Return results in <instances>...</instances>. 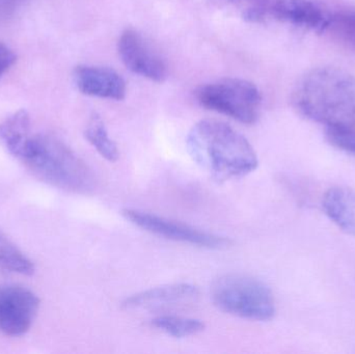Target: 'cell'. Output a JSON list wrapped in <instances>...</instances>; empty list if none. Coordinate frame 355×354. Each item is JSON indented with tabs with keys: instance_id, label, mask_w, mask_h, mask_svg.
<instances>
[{
	"instance_id": "6da1fadb",
	"label": "cell",
	"mask_w": 355,
	"mask_h": 354,
	"mask_svg": "<svg viewBox=\"0 0 355 354\" xmlns=\"http://www.w3.org/2000/svg\"><path fill=\"white\" fill-rule=\"evenodd\" d=\"M292 105L327 128L355 126V76L336 67L313 69L298 81Z\"/></svg>"
},
{
	"instance_id": "7a4b0ae2",
	"label": "cell",
	"mask_w": 355,
	"mask_h": 354,
	"mask_svg": "<svg viewBox=\"0 0 355 354\" xmlns=\"http://www.w3.org/2000/svg\"><path fill=\"white\" fill-rule=\"evenodd\" d=\"M186 143L193 161L217 182L241 178L259 166L258 155L250 141L220 121L196 123Z\"/></svg>"
},
{
	"instance_id": "3957f363",
	"label": "cell",
	"mask_w": 355,
	"mask_h": 354,
	"mask_svg": "<svg viewBox=\"0 0 355 354\" xmlns=\"http://www.w3.org/2000/svg\"><path fill=\"white\" fill-rule=\"evenodd\" d=\"M16 158L40 180L62 191L89 195L97 186L93 170L55 137H29Z\"/></svg>"
},
{
	"instance_id": "277c9868",
	"label": "cell",
	"mask_w": 355,
	"mask_h": 354,
	"mask_svg": "<svg viewBox=\"0 0 355 354\" xmlns=\"http://www.w3.org/2000/svg\"><path fill=\"white\" fill-rule=\"evenodd\" d=\"M211 299L217 309L229 315L254 321H268L275 314L270 289L244 274H225L213 283Z\"/></svg>"
},
{
	"instance_id": "5b68a950",
	"label": "cell",
	"mask_w": 355,
	"mask_h": 354,
	"mask_svg": "<svg viewBox=\"0 0 355 354\" xmlns=\"http://www.w3.org/2000/svg\"><path fill=\"white\" fill-rule=\"evenodd\" d=\"M202 107L230 116L242 124H254L260 116L262 96L258 87L241 78H223L202 85L196 93Z\"/></svg>"
},
{
	"instance_id": "8992f818",
	"label": "cell",
	"mask_w": 355,
	"mask_h": 354,
	"mask_svg": "<svg viewBox=\"0 0 355 354\" xmlns=\"http://www.w3.org/2000/svg\"><path fill=\"white\" fill-rule=\"evenodd\" d=\"M122 214L135 226L170 240L211 249H223L231 245V241L225 237L211 234L188 224L174 222L141 210L125 209L123 210Z\"/></svg>"
},
{
	"instance_id": "52a82bcc",
	"label": "cell",
	"mask_w": 355,
	"mask_h": 354,
	"mask_svg": "<svg viewBox=\"0 0 355 354\" xmlns=\"http://www.w3.org/2000/svg\"><path fill=\"white\" fill-rule=\"evenodd\" d=\"M39 308V297L28 288L0 284V332L10 337L26 334Z\"/></svg>"
},
{
	"instance_id": "ba28073f",
	"label": "cell",
	"mask_w": 355,
	"mask_h": 354,
	"mask_svg": "<svg viewBox=\"0 0 355 354\" xmlns=\"http://www.w3.org/2000/svg\"><path fill=\"white\" fill-rule=\"evenodd\" d=\"M119 55L128 70L155 82L168 76V64L158 52L133 29H127L118 43Z\"/></svg>"
},
{
	"instance_id": "9c48e42d",
	"label": "cell",
	"mask_w": 355,
	"mask_h": 354,
	"mask_svg": "<svg viewBox=\"0 0 355 354\" xmlns=\"http://www.w3.org/2000/svg\"><path fill=\"white\" fill-rule=\"evenodd\" d=\"M269 10L282 22L318 35L327 33L333 15L313 0H277Z\"/></svg>"
},
{
	"instance_id": "30bf717a",
	"label": "cell",
	"mask_w": 355,
	"mask_h": 354,
	"mask_svg": "<svg viewBox=\"0 0 355 354\" xmlns=\"http://www.w3.org/2000/svg\"><path fill=\"white\" fill-rule=\"evenodd\" d=\"M74 79L77 89L85 95L116 101L126 97V81L114 69L80 66L75 70Z\"/></svg>"
},
{
	"instance_id": "8fae6325",
	"label": "cell",
	"mask_w": 355,
	"mask_h": 354,
	"mask_svg": "<svg viewBox=\"0 0 355 354\" xmlns=\"http://www.w3.org/2000/svg\"><path fill=\"white\" fill-rule=\"evenodd\" d=\"M198 290L196 286L186 283L166 285L149 289L143 292L137 293L127 297L123 301L122 306L125 309H143V308L156 307L166 303H179V301H189L198 297Z\"/></svg>"
},
{
	"instance_id": "7c38bea8",
	"label": "cell",
	"mask_w": 355,
	"mask_h": 354,
	"mask_svg": "<svg viewBox=\"0 0 355 354\" xmlns=\"http://www.w3.org/2000/svg\"><path fill=\"white\" fill-rule=\"evenodd\" d=\"M322 207L334 224L355 237V191L345 187H334L323 197Z\"/></svg>"
},
{
	"instance_id": "4fadbf2b",
	"label": "cell",
	"mask_w": 355,
	"mask_h": 354,
	"mask_svg": "<svg viewBox=\"0 0 355 354\" xmlns=\"http://www.w3.org/2000/svg\"><path fill=\"white\" fill-rule=\"evenodd\" d=\"M31 136V123L25 110H19L0 125V139L15 157L19 155Z\"/></svg>"
},
{
	"instance_id": "5bb4252c",
	"label": "cell",
	"mask_w": 355,
	"mask_h": 354,
	"mask_svg": "<svg viewBox=\"0 0 355 354\" xmlns=\"http://www.w3.org/2000/svg\"><path fill=\"white\" fill-rule=\"evenodd\" d=\"M0 272L31 276L35 265L16 245L0 232Z\"/></svg>"
},
{
	"instance_id": "9a60e30c",
	"label": "cell",
	"mask_w": 355,
	"mask_h": 354,
	"mask_svg": "<svg viewBox=\"0 0 355 354\" xmlns=\"http://www.w3.org/2000/svg\"><path fill=\"white\" fill-rule=\"evenodd\" d=\"M85 139L95 148L96 151L110 162H116L120 157L118 145L108 134L102 118L94 114L85 128Z\"/></svg>"
},
{
	"instance_id": "2e32d148",
	"label": "cell",
	"mask_w": 355,
	"mask_h": 354,
	"mask_svg": "<svg viewBox=\"0 0 355 354\" xmlns=\"http://www.w3.org/2000/svg\"><path fill=\"white\" fill-rule=\"evenodd\" d=\"M152 326L176 339L196 336L205 330V324L200 320L177 316H159L152 320Z\"/></svg>"
},
{
	"instance_id": "e0dca14e",
	"label": "cell",
	"mask_w": 355,
	"mask_h": 354,
	"mask_svg": "<svg viewBox=\"0 0 355 354\" xmlns=\"http://www.w3.org/2000/svg\"><path fill=\"white\" fill-rule=\"evenodd\" d=\"M327 31L348 47L355 49V10H343L331 15Z\"/></svg>"
},
{
	"instance_id": "ac0fdd59",
	"label": "cell",
	"mask_w": 355,
	"mask_h": 354,
	"mask_svg": "<svg viewBox=\"0 0 355 354\" xmlns=\"http://www.w3.org/2000/svg\"><path fill=\"white\" fill-rule=\"evenodd\" d=\"M327 137L334 147L355 156V126L327 128Z\"/></svg>"
},
{
	"instance_id": "d6986e66",
	"label": "cell",
	"mask_w": 355,
	"mask_h": 354,
	"mask_svg": "<svg viewBox=\"0 0 355 354\" xmlns=\"http://www.w3.org/2000/svg\"><path fill=\"white\" fill-rule=\"evenodd\" d=\"M25 0H0V24L8 22L15 16Z\"/></svg>"
},
{
	"instance_id": "ffe728a7",
	"label": "cell",
	"mask_w": 355,
	"mask_h": 354,
	"mask_svg": "<svg viewBox=\"0 0 355 354\" xmlns=\"http://www.w3.org/2000/svg\"><path fill=\"white\" fill-rule=\"evenodd\" d=\"M16 62V54L3 43H0V77Z\"/></svg>"
}]
</instances>
